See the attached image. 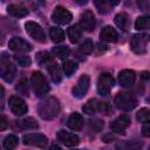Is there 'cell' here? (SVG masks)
<instances>
[{
    "mask_svg": "<svg viewBox=\"0 0 150 150\" xmlns=\"http://www.w3.org/2000/svg\"><path fill=\"white\" fill-rule=\"evenodd\" d=\"M60 108V101L56 97L50 96L40 103L38 111L43 120H53L59 115Z\"/></svg>",
    "mask_w": 150,
    "mask_h": 150,
    "instance_id": "1",
    "label": "cell"
},
{
    "mask_svg": "<svg viewBox=\"0 0 150 150\" xmlns=\"http://www.w3.org/2000/svg\"><path fill=\"white\" fill-rule=\"evenodd\" d=\"M30 84L38 97H43L49 91V84L46 76L41 71H34L30 77Z\"/></svg>",
    "mask_w": 150,
    "mask_h": 150,
    "instance_id": "2",
    "label": "cell"
},
{
    "mask_svg": "<svg viewBox=\"0 0 150 150\" xmlns=\"http://www.w3.org/2000/svg\"><path fill=\"white\" fill-rule=\"evenodd\" d=\"M115 104L118 109H121L123 111H130L136 108L137 98L132 93L122 91L115 96Z\"/></svg>",
    "mask_w": 150,
    "mask_h": 150,
    "instance_id": "3",
    "label": "cell"
},
{
    "mask_svg": "<svg viewBox=\"0 0 150 150\" xmlns=\"http://www.w3.org/2000/svg\"><path fill=\"white\" fill-rule=\"evenodd\" d=\"M150 41V35L145 34V33H141V34H135L131 38L130 41V47L131 49L137 53V54H144L146 52V46Z\"/></svg>",
    "mask_w": 150,
    "mask_h": 150,
    "instance_id": "4",
    "label": "cell"
},
{
    "mask_svg": "<svg viewBox=\"0 0 150 150\" xmlns=\"http://www.w3.org/2000/svg\"><path fill=\"white\" fill-rule=\"evenodd\" d=\"M114 84H115V81L112 75L109 73H103L100 75L97 80V90L102 96H107L110 94Z\"/></svg>",
    "mask_w": 150,
    "mask_h": 150,
    "instance_id": "5",
    "label": "cell"
},
{
    "mask_svg": "<svg viewBox=\"0 0 150 150\" xmlns=\"http://www.w3.org/2000/svg\"><path fill=\"white\" fill-rule=\"evenodd\" d=\"M89 86H90V77H89V75H87V74L81 75L80 79L77 80L75 87H74L73 90H71L74 97H76V98H82V97H84V95L88 93Z\"/></svg>",
    "mask_w": 150,
    "mask_h": 150,
    "instance_id": "6",
    "label": "cell"
},
{
    "mask_svg": "<svg viewBox=\"0 0 150 150\" xmlns=\"http://www.w3.org/2000/svg\"><path fill=\"white\" fill-rule=\"evenodd\" d=\"M22 143L25 145H32L38 148H46L48 138L42 134H26L22 136Z\"/></svg>",
    "mask_w": 150,
    "mask_h": 150,
    "instance_id": "7",
    "label": "cell"
},
{
    "mask_svg": "<svg viewBox=\"0 0 150 150\" xmlns=\"http://www.w3.org/2000/svg\"><path fill=\"white\" fill-rule=\"evenodd\" d=\"M25 28H26V32L28 33V35L30 38H33L34 40H36L38 42L46 41V34H45L42 27L39 23H36L35 21H27L25 23Z\"/></svg>",
    "mask_w": 150,
    "mask_h": 150,
    "instance_id": "8",
    "label": "cell"
},
{
    "mask_svg": "<svg viewBox=\"0 0 150 150\" xmlns=\"http://www.w3.org/2000/svg\"><path fill=\"white\" fill-rule=\"evenodd\" d=\"M73 14L62 6H56L52 13V20L59 25H67L71 21Z\"/></svg>",
    "mask_w": 150,
    "mask_h": 150,
    "instance_id": "9",
    "label": "cell"
},
{
    "mask_svg": "<svg viewBox=\"0 0 150 150\" xmlns=\"http://www.w3.org/2000/svg\"><path fill=\"white\" fill-rule=\"evenodd\" d=\"M15 66L12 63L9 57L4 54L1 57V77L7 82H12L15 76Z\"/></svg>",
    "mask_w": 150,
    "mask_h": 150,
    "instance_id": "10",
    "label": "cell"
},
{
    "mask_svg": "<svg viewBox=\"0 0 150 150\" xmlns=\"http://www.w3.org/2000/svg\"><path fill=\"white\" fill-rule=\"evenodd\" d=\"M8 104H9V108H11L12 112L15 116H22L28 110V107H27L26 102L19 96H11L9 100H8Z\"/></svg>",
    "mask_w": 150,
    "mask_h": 150,
    "instance_id": "11",
    "label": "cell"
},
{
    "mask_svg": "<svg viewBox=\"0 0 150 150\" xmlns=\"http://www.w3.org/2000/svg\"><path fill=\"white\" fill-rule=\"evenodd\" d=\"M8 47H9L11 50H13V52H15V53H26V52L32 50V48H33L29 42L25 41V40L21 39V38H18V36L12 38V39L9 40Z\"/></svg>",
    "mask_w": 150,
    "mask_h": 150,
    "instance_id": "12",
    "label": "cell"
},
{
    "mask_svg": "<svg viewBox=\"0 0 150 150\" xmlns=\"http://www.w3.org/2000/svg\"><path fill=\"white\" fill-rule=\"evenodd\" d=\"M56 138L66 146H75L80 143V138L77 135L66 130H59L56 132Z\"/></svg>",
    "mask_w": 150,
    "mask_h": 150,
    "instance_id": "13",
    "label": "cell"
},
{
    "mask_svg": "<svg viewBox=\"0 0 150 150\" xmlns=\"http://www.w3.org/2000/svg\"><path fill=\"white\" fill-rule=\"evenodd\" d=\"M136 81V74L131 69H123L118 73V82L122 87H132Z\"/></svg>",
    "mask_w": 150,
    "mask_h": 150,
    "instance_id": "14",
    "label": "cell"
},
{
    "mask_svg": "<svg viewBox=\"0 0 150 150\" xmlns=\"http://www.w3.org/2000/svg\"><path fill=\"white\" fill-rule=\"evenodd\" d=\"M95 25H96V21H95L94 13L91 11H86L84 13H82L81 20H80V27L82 29H84L86 32H91L94 30Z\"/></svg>",
    "mask_w": 150,
    "mask_h": 150,
    "instance_id": "15",
    "label": "cell"
},
{
    "mask_svg": "<svg viewBox=\"0 0 150 150\" xmlns=\"http://www.w3.org/2000/svg\"><path fill=\"white\" fill-rule=\"evenodd\" d=\"M130 124V118L128 115H121L118 116L114 122H111L110 124V128L114 132H117V134H124L125 129L129 127Z\"/></svg>",
    "mask_w": 150,
    "mask_h": 150,
    "instance_id": "16",
    "label": "cell"
},
{
    "mask_svg": "<svg viewBox=\"0 0 150 150\" xmlns=\"http://www.w3.org/2000/svg\"><path fill=\"white\" fill-rule=\"evenodd\" d=\"M67 127L74 131H80L83 127V117L79 112H73L67 121Z\"/></svg>",
    "mask_w": 150,
    "mask_h": 150,
    "instance_id": "17",
    "label": "cell"
},
{
    "mask_svg": "<svg viewBox=\"0 0 150 150\" xmlns=\"http://www.w3.org/2000/svg\"><path fill=\"white\" fill-rule=\"evenodd\" d=\"M100 38L104 42H116L118 39V33L116 32L115 28L111 26H105L100 33Z\"/></svg>",
    "mask_w": 150,
    "mask_h": 150,
    "instance_id": "18",
    "label": "cell"
},
{
    "mask_svg": "<svg viewBox=\"0 0 150 150\" xmlns=\"http://www.w3.org/2000/svg\"><path fill=\"white\" fill-rule=\"evenodd\" d=\"M47 70L50 75V79L54 83H59L61 82L62 75H61V69L59 67V64L54 61H49V63L47 64Z\"/></svg>",
    "mask_w": 150,
    "mask_h": 150,
    "instance_id": "19",
    "label": "cell"
},
{
    "mask_svg": "<svg viewBox=\"0 0 150 150\" xmlns=\"http://www.w3.org/2000/svg\"><path fill=\"white\" fill-rule=\"evenodd\" d=\"M15 125L20 129L27 130V129H38L39 128V123L36 122V120L34 117H26L22 120H19L15 122Z\"/></svg>",
    "mask_w": 150,
    "mask_h": 150,
    "instance_id": "20",
    "label": "cell"
},
{
    "mask_svg": "<svg viewBox=\"0 0 150 150\" xmlns=\"http://www.w3.org/2000/svg\"><path fill=\"white\" fill-rule=\"evenodd\" d=\"M7 12H8V14H11L12 16H15V18H22L28 14V9L26 7H23L21 5H16V4L9 5L7 7Z\"/></svg>",
    "mask_w": 150,
    "mask_h": 150,
    "instance_id": "21",
    "label": "cell"
},
{
    "mask_svg": "<svg viewBox=\"0 0 150 150\" xmlns=\"http://www.w3.org/2000/svg\"><path fill=\"white\" fill-rule=\"evenodd\" d=\"M82 36V28L80 25H73L68 28V38L71 43H76Z\"/></svg>",
    "mask_w": 150,
    "mask_h": 150,
    "instance_id": "22",
    "label": "cell"
},
{
    "mask_svg": "<svg viewBox=\"0 0 150 150\" xmlns=\"http://www.w3.org/2000/svg\"><path fill=\"white\" fill-rule=\"evenodd\" d=\"M18 144H19V138L15 135H12V134L7 135L2 141V148L5 150H13V149L16 148Z\"/></svg>",
    "mask_w": 150,
    "mask_h": 150,
    "instance_id": "23",
    "label": "cell"
},
{
    "mask_svg": "<svg viewBox=\"0 0 150 150\" xmlns=\"http://www.w3.org/2000/svg\"><path fill=\"white\" fill-rule=\"evenodd\" d=\"M49 38L53 42H62L64 40V32L59 27H50L49 29Z\"/></svg>",
    "mask_w": 150,
    "mask_h": 150,
    "instance_id": "24",
    "label": "cell"
},
{
    "mask_svg": "<svg viewBox=\"0 0 150 150\" xmlns=\"http://www.w3.org/2000/svg\"><path fill=\"white\" fill-rule=\"evenodd\" d=\"M83 112L88 114V115H93L98 110V102L95 98H90L87 101V103H84V105L82 107Z\"/></svg>",
    "mask_w": 150,
    "mask_h": 150,
    "instance_id": "25",
    "label": "cell"
},
{
    "mask_svg": "<svg viewBox=\"0 0 150 150\" xmlns=\"http://www.w3.org/2000/svg\"><path fill=\"white\" fill-rule=\"evenodd\" d=\"M135 28L138 30L149 29L150 28V15H142L137 18L135 21Z\"/></svg>",
    "mask_w": 150,
    "mask_h": 150,
    "instance_id": "26",
    "label": "cell"
},
{
    "mask_svg": "<svg viewBox=\"0 0 150 150\" xmlns=\"http://www.w3.org/2000/svg\"><path fill=\"white\" fill-rule=\"evenodd\" d=\"M95 4V6H96V8L98 9V12L100 13H108V12H110V9H111V7L114 6V5H117L118 2L117 1H115V2H111V1H95L94 2Z\"/></svg>",
    "mask_w": 150,
    "mask_h": 150,
    "instance_id": "27",
    "label": "cell"
},
{
    "mask_svg": "<svg viewBox=\"0 0 150 150\" xmlns=\"http://www.w3.org/2000/svg\"><path fill=\"white\" fill-rule=\"evenodd\" d=\"M141 146H142V143L137 141H128V142H123L118 144L116 149L117 150H138Z\"/></svg>",
    "mask_w": 150,
    "mask_h": 150,
    "instance_id": "28",
    "label": "cell"
},
{
    "mask_svg": "<svg viewBox=\"0 0 150 150\" xmlns=\"http://www.w3.org/2000/svg\"><path fill=\"white\" fill-rule=\"evenodd\" d=\"M62 69H63V73L66 74V76H71L74 73H75V70L77 69V64L74 62V61H71V60H67V61H64L63 63H62Z\"/></svg>",
    "mask_w": 150,
    "mask_h": 150,
    "instance_id": "29",
    "label": "cell"
},
{
    "mask_svg": "<svg viewBox=\"0 0 150 150\" xmlns=\"http://www.w3.org/2000/svg\"><path fill=\"white\" fill-rule=\"evenodd\" d=\"M115 23L117 27H120L121 29H125L127 28V23H128V15L124 13V12H121V13H117L115 15V19H114Z\"/></svg>",
    "mask_w": 150,
    "mask_h": 150,
    "instance_id": "30",
    "label": "cell"
},
{
    "mask_svg": "<svg viewBox=\"0 0 150 150\" xmlns=\"http://www.w3.org/2000/svg\"><path fill=\"white\" fill-rule=\"evenodd\" d=\"M52 52H53L54 56H56V57H59V59H66V57L69 56V54H70L69 48L66 47V46H56V47L53 48Z\"/></svg>",
    "mask_w": 150,
    "mask_h": 150,
    "instance_id": "31",
    "label": "cell"
},
{
    "mask_svg": "<svg viewBox=\"0 0 150 150\" xmlns=\"http://www.w3.org/2000/svg\"><path fill=\"white\" fill-rule=\"evenodd\" d=\"M80 52L82 54H90L94 49V45H93V41L90 39H86L84 41H82L80 43V47H79Z\"/></svg>",
    "mask_w": 150,
    "mask_h": 150,
    "instance_id": "32",
    "label": "cell"
},
{
    "mask_svg": "<svg viewBox=\"0 0 150 150\" xmlns=\"http://www.w3.org/2000/svg\"><path fill=\"white\" fill-rule=\"evenodd\" d=\"M136 118L138 122L145 123V122H150V109L148 108H142L137 114H136Z\"/></svg>",
    "mask_w": 150,
    "mask_h": 150,
    "instance_id": "33",
    "label": "cell"
},
{
    "mask_svg": "<svg viewBox=\"0 0 150 150\" xmlns=\"http://www.w3.org/2000/svg\"><path fill=\"white\" fill-rule=\"evenodd\" d=\"M15 89H16V90H18L20 94H22V95H25V96H28V95H29L28 81H27L26 79L20 80V81H19V83H18V86L15 87Z\"/></svg>",
    "mask_w": 150,
    "mask_h": 150,
    "instance_id": "34",
    "label": "cell"
},
{
    "mask_svg": "<svg viewBox=\"0 0 150 150\" xmlns=\"http://www.w3.org/2000/svg\"><path fill=\"white\" fill-rule=\"evenodd\" d=\"M14 59H15V60H16V62H18L20 66H22V67L30 66V63H32L30 57H29V56H27V55H15V56H14Z\"/></svg>",
    "mask_w": 150,
    "mask_h": 150,
    "instance_id": "35",
    "label": "cell"
},
{
    "mask_svg": "<svg viewBox=\"0 0 150 150\" xmlns=\"http://www.w3.org/2000/svg\"><path fill=\"white\" fill-rule=\"evenodd\" d=\"M89 124H90V127H91L94 130H96V131H101V130L103 129V125H104V123H103L101 120H98V118H93V120H90V121H89Z\"/></svg>",
    "mask_w": 150,
    "mask_h": 150,
    "instance_id": "36",
    "label": "cell"
},
{
    "mask_svg": "<svg viewBox=\"0 0 150 150\" xmlns=\"http://www.w3.org/2000/svg\"><path fill=\"white\" fill-rule=\"evenodd\" d=\"M98 110H100L102 114L109 115L110 111H111V107H110L107 102H98Z\"/></svg>",
    "mask_w": 150,
    "mask_h": 150,
    "instance_id": "37",
    "label": "cell"
},
{
    "mask_svg": "<svg viewBox=\"0 0 150 150\" xmlns=\"http://www.w3.org/2000/svg\"><path fill=\"white\" fill-rule=\"evenodd\" d=\"M36 60L40 62V63H47L48 61H50V57H49V54L46 53V52H41L36 55Z\"/></svg>",
    "mask_w": 150,
    "mask_h": 150,
    "instance_id": "38",
    "label": "cell"
},
{
    "mask_svg": "<svg viewBox=\"0 0 150 150\" xmlns=\"http://www.w3.org/2000/svg\"><path fill=\"white\" fill-rule=\"evenodd\" d=\"M142 134H143V136H145V137H150V122L143 123Z\"/></svg>",
    "mask_w": 150,
    "mask_h": 150,
    "instance_id": "39",
    "label": "cell"
},
{
    "mask_svg": "<svg viewBox=\"0 0 150 150\" xmlns=\"http://www.w3.org/2000/svg\"><path fill=\"white\" fill-rule=\"evenodd\" d=\"M7 128V120L4 115H1L0 117V130H5Z\"/></svg>",
    "mask_w": 150,
    "mask_h": 150,
    "instance_id": "40",
    "label": "cell"
},
{
    "mask_svg": "<svg viewBox=\"0 0 150 150\" xmlns=\"http://www.w3.org/2000/svg\"><path fill=\"white\" fill-rule=\"evenodd\" d=\"M138 6H139V8L144 9V11H146V9H150V4H149V2H144V1H141V2H138Z\"/></svg>",
    "mask_w": 150,
    "mask_h": 150,
    "instance_id": "41",
    "label": "cell"
},
{
    "mask_svg": "<svg viewBox=\"0 0 150 150\" xmlns=\"http://www.w3.org/2000/svg\"><path fill=\"white\" fill-rule=\"evenodd\" d=\"M48 150H62V149H61L60 146H57V145H52Z\"/></svg>",
    "mask_w": 150,
    "mask_h": 150,
    "instance_id": "42",
    "label": "cell"
},
{
    "mask_svg": "<svg viewBox=\"0 0 150 150\" xmlns=\"http://www.w3.org/2000/svg\"><path fill=\"white\" fill-rule=\"evenodd\" d=\"M148 101H149V102H150V98H148Z\"/></svg>",
    "mask_w": 150,
    "mask_h": 150,
    "instance_id": "43",
    "label": "cell"
},
{
    "mask_svg": "<svg viewBox=\"0 0 150 150\" xmlns=\"http://www.w3.org/2000/svg\"><path fill=\"white\" fill-rule=\"evenodd\" d=\"M149 150H150V146H149Z\"/></svg>",
    "mask_w": 150,
    "mask_h": 150,
    "instance_id": "44",
    "label": "cell"
}]
</instances>
